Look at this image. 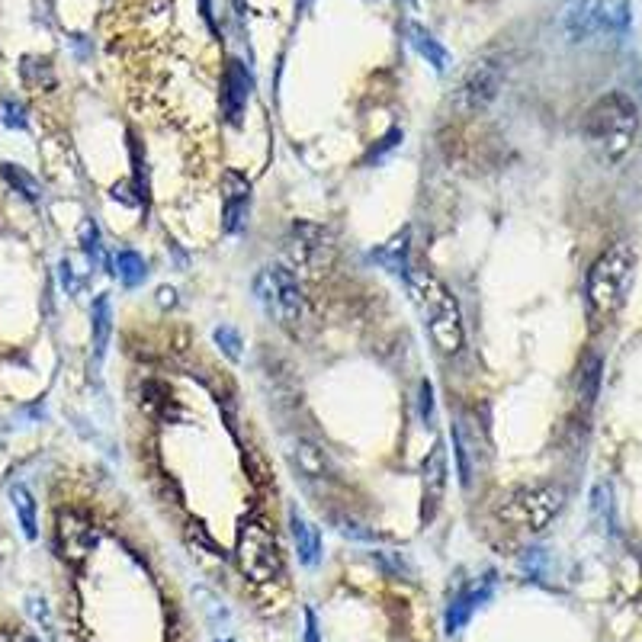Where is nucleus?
Returning a JSON list of instances; mask_svg holds the SVG:
<instances>
[{"label": "nucleus", "mask_w": 642, "mask_h": 642, "mask_svg": "<svg viewBox=\"0 0 642 642\" xmlns=\"http://www.w3.org/2000/svg\"><path fill=\"white\" fill-rule=\"evenodd\" d=\"M212 338H216L219 350H222L228 360H232V363L241 360V338H238L235 328H216V334H212Z\"/></svg>", "instance_id": "obj_32"}, {"label": "nucleus", "mask_w": 642, "mask_h": 642, "mask_svg": "<svg viewBox=\"0 0 642 642\" xmlns=\"http://www.w3.org/2000/svg\"><path fill=\"white\" fill-rule=\"evenodd\" d=\"M254 293L267 309V315H277L283 325H296L302 318V309H305L302 289H299L296 273L289 267H283V264L264 267L254 280Z\"/></svg>", "instance_id": "obj_6"}, {"label": "nucleus", "mask_w": 642, "mask_h": 642, "mask_svg": "<svg viewBox=\"0 0 642 642\" xmlns=\"http://www.w3.org/2000/svg\"><path fill=\"white\" fill-rule=\"evenodd\" d=\"M97 543H100V533L84 514L58 511V517H55V546H58L61 559L71 562V565H81L97 549Z\"/></svg>", "instance_id": "obj_10"}, {"label": "nucleus", "mask_w": 642, "mask_h": 642, "mask_svg": "<svg viewBox=\"0 0 642 642\" xmlns=\"http://www.w3.org/2000/svg\"><path fill=\"white\" fill-rule=\"evenodd\" d=\"M235 556L241 572L248 575L251 582H270V578H277L283 569L280 543L261 521H244L238 527Z\"/></svg>", "instance_id": "obj_5"}, {"label": "nucleus", "mask_w": 642, "mask_h": 642, "mask_svg": "<svg viewBox=\"0 0 642 642\" xmlns=\"http://www.w3.org/2000/svg\"><path fill=\"white\" fill-rule=\"evenodd\" d=\"M626 29H630L626 0H575L565 13V33L575 42L594 36H623Z\"/></svg>", "instance_id": "obj_4"}, {"label": "nucleus", "mask_w": 642, "mask_h": 642, "mask_svg": "<svg viewBox=\"0 0 642 642\" xmlns=\"http://www.w3.org/2000/svg\"><path fill=\"white\" fill-rule=\"evenodd\" d=\"M251 90H254V78L248 65L241 58H228V65L222 71V90H219V106H222V116L232 129L241 126L244 110H248V100H251Z\"/></svg>", "instance_id": "obj_11"}, {"label": "nucleus", "mask_w": 642, "mask_h": 642, "mask_svg": "<svg viewBox=\"0 0 642 642\" xmlns=\"http://www.w3.org/2000/svg\"><path fill=\"white\" fill-rule=\"evenodd\" d=\"M81 248H84V254H87V261H90V264H103V267L110 270L113 277H116L113 261H106L103 238H100V228H97V222H94V219H84V225H81Z\"/></svg>", "instance_id": "obj_26"}, {"label": "nucleus", "mask_w": 642, "mask_h": 642, "mask_svg": "<svg viewBox=\"0 0 642 642\" xmlns=\"http://www.w3.org/2000/svg\"><path fill=\"white\" fill-rule=\"evenodd\" d=\"M421 418L424 424H434V389H431V382H421Z\"/></svg>", "instance_id": "obj_36"}, {"label": "nucleus", "mask_w": 642, "mask_h": 642, "mask_svg": "<svg viewBox=\"0 0 642 642\" xmlns=\"http://www.w3.org/2000/svg\"><path fill=\"white\" fill-rule=\"evenodd\" d=\"M142 408L151 418H158L164 424H177V421L187 418L183 415V408L177 405V399L161 386V382H148V386L142 389Z\"/></svg>", "instance_id": "obj_17"}, {"label": "nucleus", "mask_w": 642, "mask_h": 642, "mask_svg": "<svg viewBox=\"0 0 642 642\" xmlns=\"http://www.w3.org/2000/svg\"><path fill=\"white\" fill-rule=\"evenodd\" d=\"M219 642H232V639H219Z\"/></svg>", "instance_id": "obj_43"}, {"label": "nucleus", "mask_w": 642, "mask_h": 642, "mask_svg": "<svg viewBox=\"0 0 642 642\" xmlns=\"http://www.w3.org/2000/svg\"><path fill=\"white\" fill-rule=\"evenodd\" d=\"M113 267H116L119 283L126 286V289H135V286H142V283L148 280V264H145V257L135 254V251H129V248H122V251L116 254Z\"/></svg>", "instance_id": "obj_22"}, {"label": "nucleus", "mask_w": 642, "mask_h": 642, "mask_svg": "<svg viewBox=\"0 0 642 642\" xmlns=\"http://www.w3.org/2000/svg\"><path fill=\"white\" fill-rule=\"evenodd\" d=\"M559 504H562V492L553 485L517 488V492L501 504V517L524 524L530 530H543L559 514Z\"/></svg>", "instance_id": "obj_7"}, {"label": "nucleus", "mask_w": 642, "mask_h": 642, "mask_svg": "<svg viewBox=\"0 0 642 642\" xmlns=\"http://www.w3.org/2000/svg\"><path fill=\"white\" fill-rule=\"evenodd\" d=\"M0 119H4V126L7 129H26L29 126V119H26V106L20 103V100H13V97H7L4 103H0Z\"/></svg>", "instance_id": "obj_30"}, {"label": "nucleus", "mask_w": 642, "mask_h": 642, "mask_svg": "<svg viewBox=\"0 0 642 642\" xmlns=\"http://www.w3.org/2000/svg\"><path fill=\"white\" fill-rule=\"evenodd\" d=\"M591 511L598 514L604 524L614 527V504H610V488H607V485H594V492H591Z\"/></svg>", "instance_id": "obj_31"}, {"label": "nucleus", "mask_w": 642, "mask_h": 642, "mask_svg": "<svg viewBox=\"0 0 642 642\" xmlns=\"http://www.w3.org/2000/svg\"><path fill=\"white\" fill-rule=\"evenodd\" d=\"M639 132L636 103L626 94H607L585 116V139L604 164H620L633 151Z\"/></svg>", "instance_id": "obj_1"}, {"label": "nucleus", "mask_w": 642, "mask_h": 642, "mask_svg": "<svg viewBox=\"0 0 642 642\" xmlns=\"http://www.w3.org/2000/svg\"><path fill=\"white\" fill-rule=\"evenodd\" d=\"M373 562L379 565L389 578H402V575H415V569L408 565V559L402 553H373Z\"/></svg>", "instance_id": "obj_28"}, {"label": "nucleus", "mask_w": 642, "mask_h": 642, "mask_svg": "<svg viewBox=\"0 0 642 642\" xmlns=\"http://www.w3.org/2000/svg\"><path fill=\"white\" fill-rule=\"evenodd\" d=\"M90 338H94L97 360H103L106 344H110V338H113V305H110V296L106 293H100L94 299V309H90Z\"/></svg>", "instance_id": "obj_19"}, {"label": "nucleus", "mask_w": 642, "mask_h": 642, "mask_svg": "<svg viewBox=\"0 0 642 642\" xmlns=\"http://www.w3.org/2000/svg\"><path fill=\"white\" fill-rule=\"evenodd\" d=\"M23 84L29 87V90H52L55 87V71H52V65H49V58H33V55H26L23 58Z\"/></svg>", "instance_id": "obj_25"}, {"label": "nucleus", "mask_w": 642, "mask_h": 642, "mask_svg": "<svg viewBox=\"0 0 642 642\" xmlns=\"http://www.w3.org/2000/svg\"><path fill=\"white\" fill-rule=\"evenodd\" d=\"M113 200H119V203H126V206H142V200L139 196H129V183H116L113 187Z\"/></svg>", "instance_id": "obj_40"}, {"label": "nucleus", "mask_w": 642, "mask_h": 642, "mask_svg": "<svg viewBox=\"0 0 642 642\" xmlns=\"http://www.w3.org/2000/svg\"><path fill=\"white\" fill-rule=\"evenodd\" d=\"M408 293L427 318V331H431V341L443 354H456L463 347V325H460V305L447 293L434 273L427 270H411L408 273Z\"/></svg>", "instance_id": "obj_2"}, {"label": "nucleus", "mask_w": 642, "mask_h": 642, "mask_svg": "<svg viewBox=\"0 0 642 642\" xmlns=\"http://www.w3.org/2000/svg\"><path fill=\"white\" fill-rule=\"evenodd\" d=\"M0 177H4L13 190H17L26 203H39L42 200V187H39V180L26 171V167L20 164H0Z\"/></svg>", "instance_id": "obj_23"}, {"label": "nucleus", "mask_w": 642, "mask_h": 642, "mask_svg": "<svg viewBox=\"0 0 642 642\" xmlns=\"http://www.w3.org/2000/svg\"><path fill=\"white\" fill-rule=\"evenodd\" d=\"M495 585H498L495 572H485L482 578H476V582H469L466 588H460V594H456V598L450 601V607H447V617H443L447 633H460L463 626L469 623V617L476 614L482 604L492 601Z\"/></svg>", "instance_id": "obj_13"}, {"label": "nucleus", "mask_w": 642, "mask_h": 642, "mask_svg": "<svg viewBox=\"0 0 642 642\" xmlns=\"http://www.w3.org/2000/svg\"><path fill=\"white\" fill-rule=\"evenodd\" d=\"M546 565H549V559H546V553L543 549H524L521 553V572L527 575V578H533V582H540V578L546 575Z\"/></svg>", "instance_id": "obj_29"}, {"label": "nucleus", "mask_w": 642, "mask_h": 642, "mask_svg": "<svg viewBox=\"0 0 642 642\" xmlns=\"http://www.w3.org/2000/svg\"><path fill=\"white\" fill-rule=\"evenodd\" d=\"M10 501H13V511L20 517V527H23V537L26 540H36L39 537V517H36V498L29 492L26 485H13L10 488Z\"/></svg>", "instance_id": "obj_21"}, {"label": "nucleus", "mask_w": 642, "mask_h": 642, "mask_svg": "<svg viewBox=\"0 0 642 642\" xmlns=\"http://www.w3.org/2000/svg\"><path fill=\"white\" fill-rule=\"evenodd\" d=\"M58 277H61V286H65V293H68V296H74V293H78V289H81V283L74 280V267H71L68 257L58 264Z\"/></svg>", "instance_id": "obj_37"}, {"label": "nucleus", "mask_w": 642, "mask_h": 642, "mask_svg": "<svg viewBox=\"0 0 642 642\" xmlns=\"http://www.w3.org/2000/svg\"><path fill=\"white\" fill-rule=\"evenodd\" d=\"M408 42H411V49H415L427 61V65H434V71H447L450 52L443 49V45L431 33H427L421 23H408Z\"/></svg>", "instance_id": "obj_20"}, {"label": "nucleus", "mask_w": 642, "mask_h": 642, "mask_svg": "<svg viewBox=\"0 0 642 642\" xmlns=\"http://www.w3.org/2000/svg\"><path fill=\"white\" fill-rule=\"evenodd\" d=\"M26 610H29V617H33L45 633H52V610H49V604H45V598H39V594H29V598H26Z\"/></svg>", "instance_id": "obj_33"}, {"label": "nucleus", "mask_w": 642, "mask_h": 642, "mask_svg": "<svg viewBox=\"0 0 642 642\" xmlns=\"http://www.w3.org/2000/svg\"><path fill=\"white\" fill-rule=\"evenodd\" d=\"M633 270H636V254L630 244H614L607 248L598 261H594L588 273V302L594 315H614L626 293H630L633 283Z\"/></svg>", "instance_id": "obj_3"}, {"label": "nucleus", "mask_w": 642, "mask_h": 642, "mask_svg": "<svg viewBox=\"0 0 642 642\" xmlns=\"http://www.w3.org/2000/svg\"><path fill=\"white\" fill-rule=\"evenodd\" d=\"M399 142H402V132H399V129H392V132L386 135V139L379 142V148H373V151H370V161H379L382 155H386V151L399 148Z\"/></svg>", "instance_id": "obj_38"}, {"label": "nucleus", "mask_w": 642, "mask_h": 642, "mask_svg": "<svg viewBox=\"0 0 642 642\" xmlns=\"http://www.w3.org/2000/svg\"><path fill=\"white\" fill-rule=\"evenodd\" d=\"M453 447H456V466H460V482L463 488L472 485V479L479 476L482 466V431L479 421L469 415V411H456L453 421Z\"/></svg>", "instance_id": "obj_12"}, {"label": "nucleus", "mask_w": 642, "mask_h": 642, "mask_svg": "<svg viewBox=\"0 0 642 642\" xmlns=\"http://www.w3.org/2000/svg\"><path fill=\"white\" fill-rule=\"evenodd\" d=\"M129 151H132V164H135V190H139V196L142 200H148V167H145V161H142V148H139V142H129Z\"/></svg>", "instance_id": "obj_34"}, {"label": "nucleus", "mask_w": 642, "mask_h": 642, "mask_svg": "<svg viewBox=\"0 0 642 642\" xmlns=\"http://www.w3.org/2000/svg\"><path fill=\"white\" fill-rule=\"evenodd\" d=\"M408 238H411V232H408V228H402V232L392 235L379 251H373V261L382 264L389 273H395V277H402V280H408V273H411V267H408Z\"/></svg>", "instance_id": "obj_18"}, {"label": "nucleus", "mask_w": 642, "mask_h": 642, "mask_svg": "<svg viewBox=\"0 0 642 642\" xmlns=\"http://www.w3.org/2000/svg\"><path fill=\"white\" fill-rule=\"evenodd\" d=\"M296 463L305 472V479H325L328 476V456L325 450L312 440H299L296 447Z\"/></svg>", "instance_id": "obj_24"}, {"label": "nucleus", "mask_w": 642, "mask_h": 642, "mask_svg": "<svg viewBox=\"0 0 642 642\" xmlns=\"http://www.w3.org/2000/svg\"><path fill=\"white\" fill-rule=\"evenodd\" d=\"M286 257L305 273H321L334 264V241L321 225L296 222L286 238Z\"/></svg>", "instance_id": "obj_9"}, {"label": "nucleus", "mask_w": 642, "mask_h": 642, "mask_svg": "<svg viewBox=\"0 0 642 642\" xmlns=\"http://www.w3.org/2000/svg\"><path fill=\"white\" fill-rule=\"evenodd\" d=\"M501 78H504V71H501V61L498 58H476L469 65V71L463 74V81H460V90H456V110H460L463 116H472V113H482L488 103H492L498 97V90H501Z\"/></svg>", "instance_id": "obj_8"}, {"label": "nucleus", "mask_w": 642, "mask_h": 642, "mask_svg": "<svg viewBox=\"0 0 642 642\" xmlns=\"http://www.w3.org/2000/svg\"><path fill=\"white\" fill-rule=\"evenodd\" d=\"M302 642H321L318 639V617H315L312 607H305V636H302Z\"/></svg>", "instance_id": "obj_39"}, {"label": "nucleus", "mask_w": 642, "mask_h": 642, "mask_svg": "<svg viewBox=\"0 0 642 642\" xmlns=\"http://www.w3.org/2000/svg\"><path fill=\"white\" fill-rule=\"evenodd\" d=\"M248 209H251V183L238 171H225L222 174V232L238 235L244 222H248Z\"/></svg>", "instance_id": "obj_14"}, {"label": "nucleus", "mask_w": 642, "mask_h": 642, "mask_svg": "<svg viewBox=\"0 0 642 642\" xmlns=\"http://www.w3.org/2000/svg\"><path fill=\"white\" fill-rule=\"evenodd\" d=\"M334 524H338L341 537H347V540H357V543H373L376 540V533L363 530L357 521H347V517H334Z\"/></svg>", "instance_id": "obj_35"}, {"label": "nucleus", "mask_w": 642, "mask_h": 642, "mask_svg": "<svg viewBox=\"0 0 642 642\" xmlns=\"http://www.w3.org/2000/svg\"><path fill=\"white\" fill-rule=\"evenodd\" d=\"M289 533H293L299 562L309 565V569H315L318 559H321V533H318V527L305 521L296 508H289Z\"/></svg>", "instance_id": "obj_16"}, {"label": "nucleus", "mask_w": 642, "mask_h": 642, "mask_svg": "<svg viewBox=\"0 0 642 642\" xmlns=\"http://www.w3.org/2000/svg\"><path fill=\"white\" fill-rule=\"evenodd\" d=\"M158 305H161V309H171V305H177V293H174L171 286H161L158 289Z\"/></svg>", "instance_id": "obj_41"}, {"label": "nucleus", "mask_w": 642, "mask_h": 642, "mask_svg": "<svg viewBox=\"0 0 642 642\" xmlns=\"http://www.w3.org/2000/svg\"><path fill=\"white\" fill-rule=\"evenodd\" d=\"M598 386H601V360L588 357V363L582 366V376H578V402L591 405L598 399Z\"/></svg>", "instance_id": "obj_27"}, {"label": "nucleus", "mask_w": 642, "mask_h": 642, "mask_svg": "<svg viewBox=\"0 0 642 642\" xmlns=\"http://www.w3.org/2000/svg\"><path fill=\"white\" fill-rule=\"evenodd\" d=\"M10 642H36V639L29 636V633H13V636H10Z\"/></svg>", "instance_id": "obj_42"}, {"label": "nucleus", "mask_w": 642, "mask_h": 642, "mask_svg": "<svg viewBox=\"0 0 642 642\" xmlns=\"http://www.w3.org/2000/svg\"><path fill=\"white\" fill-rule=\"evenodd\" d=\"M421 476H424V495H421L424 508H421V521H434V514H437L440 501H443V492H447V443H443V440H437L434 450L427 453Z\"/></svg>", "instance_id": "obj_15"}]
</instances>
